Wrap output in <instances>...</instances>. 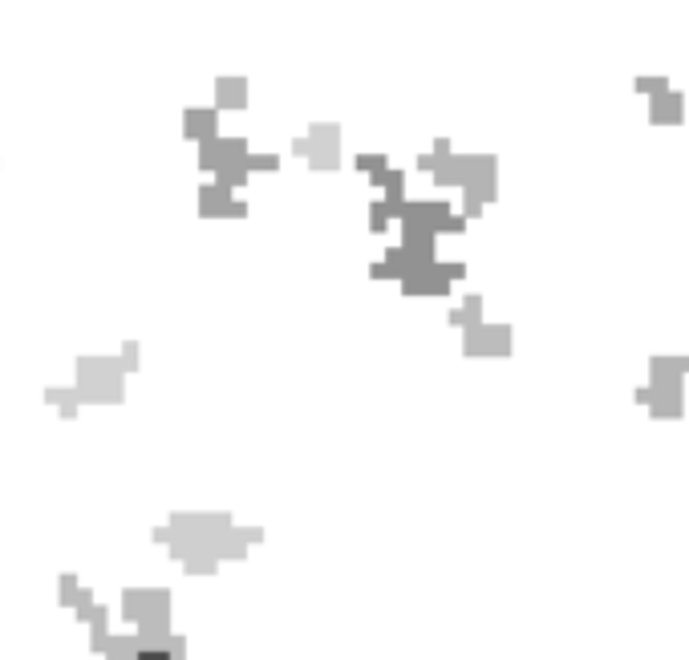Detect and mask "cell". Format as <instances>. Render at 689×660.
Returning <instances> with one entry per match:
<instances>
[{
	"instance_id": "obj_1",
	"label": "cell",
	"mask_w": 689,
	"mask_h": 660,
	"mask_svg": "<svg viewBox=\"0 0 689 660\" xmlns=\"http://www.w3.org/2000/svg\"><path fill=\"white\" fill-rule=\"evenodd\" d=\"M685 118V110H681V93H673V89H661V93H653L649 101V122L653 126H665V122H681Z\"/></svg>"
},
{
	"instance_id": "obj_3",
	"label": "cell",
	"mask_w": 689,
	"mask_h": 660,
	"mask_svg": "<svg viewBox=\"0 0 689 660\" xmlns=\"http://www.w3.org/2000/svg\"><path fill=\"white\" fill-rule=\"evenodd\" d=\"M673 365L681 369V373H689V357H673Z\"/></svg>"
},
{
	"instance_id": "obj_2",
	"label": "cell",
	"mask_w": 689,
	"mask_h": 660,
	"mask_svg": "<svg viewBox=\"0 0 689 660\" xmlns=\"http://www.w3.org/2000/svg\"><path fill=\"white\" fill-rule=\"evenodd\" d=\"M633 89L637 93H661V89H669V77H637Z\"/></svg>"
}]
</instances>
